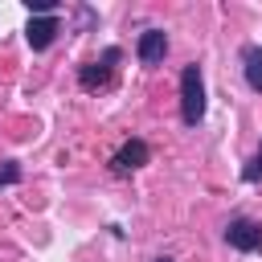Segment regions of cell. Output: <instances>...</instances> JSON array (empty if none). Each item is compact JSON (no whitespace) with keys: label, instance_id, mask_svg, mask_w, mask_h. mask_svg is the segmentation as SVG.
Returning a JSON list of instances; mask_svg holds the SVG:
<instances>
[{"label":"cell","instance_id":"6da1fadb","mask_svg":"<svg viewBox=\"0 0 262 262\" xmlns=\"http://www.w3.org/2000/svg\"><path fill=\"white\" fill-rule=\"evenodd\" d=\"M180 119L188 127H196L205 119V78H201V66H184V74H180Z\"/></svg>","mask_w":262,"mask_h":262},{"label":"cell","instance_id":"7a4b0ae2","mask_svg":"<svg viewBox=\"0 0 262 262\" xmlns=\"http://www.w3.org/2000/svg\"><path fill=\"white\" fill-rule=\"evenodd\" d=\"M151 160V147L143 143V139H127L115 156H111V172H119V176H127V172H135V168H143Z\"/></svg>","mask_w":262,"mask_h":262},{"label":"cell","instance_id":"3957f363","mask_svg":"<svg viewBox=\"0 0 262 262\" xmlns=\"http://www.w3.org/2000/svg\"><path fill=\"white\" fill-rule=\"evenodd\" d=\"M225 242H229L233 250H242V254L262 250V225H258V221L237 217V221H229V225H225Z\"/></svg>","mask_w":262,"mask_h":262},{"label":"cell","instance_id":"277c9868","mask_svg":"<svg viewBox=\"0 0 262 262\" xmlns=\"http://www.w3.org/2000/svg\"><path fill=\"white\" fill-rule=\"evenodd\" d=\"M135 53H139V61H143V66H160V61H164V53H168V37H164V29H143V33H139Z\"/></svg>","mask_w":262,"mask_h":262},{"label":"cell","instance_id":"5b68a950","mask_svg":"<svg viewBox=\"0 0 262 262\" xmlns=\"http://www.w3.org/2000/svg\"><path fill=\"white\" fill-rule=\"evenodd\" d=\"M119 57H123L119 49H106V53H102V66H98V61H90V66H82V70H78V82H82L86 90L106 86V82H111V66H115Z\"/></svg>","mask_w":262,"mask_h":262},{"label":"cell","instance_id":"8992f818","mask_svg":"<svg viewBox=\"0 0 262 262\" xmlns=\"http://www.w3.org/2000/svg\"><path fill=\"white\" fill-rule=\"evenodd\" d=\"M53 37H57V20H53V16H33V20L25 25V41H29L33 49H49Z\"/></svg>","mask_w":262,"mask_h":262},{"label":"cell","instance_id":"52a82bcc","mask_svg":"<svg viewBox=\"0 0 262 262\" xmlns=\"http://www.w3.org/2000/svg\"><path fill=\"white\" fill-rule=\"evenodd\" d=\"M242 70H246L250 90L262 94V45H246V49H242Z\"/></svg>","mask_w":262,"mask_h":262},{"label":"cell","instance_id":"ba28073f","mask_svg":"<svg viewBox=\"0 0 262 262\" xmlns=\"http://www.w3.org/2000/svg\"><path fill=\"white\" fill-rule=\"evenodd\" d=\"M29 4V12H37V16H53L57 12V0H25Z\"/></svg>","mask_w":262,"mask_h":262},{"label":"cell","instance_id":"9c48e42d","mask_svg":"<svg viewBox=\"0 0 262 262\" xmlns=\"http://www.w3.org/2000/svg\"><path fill=\"white\" fill-rule=\"evenodd\" d=\"M242 176H246V180H258V176H262V147H258V156L242 168Z\"/></svg>","mask_w":262,"mask_h":262},{"label":"cell","instance_id":"30bf717a","mask_svg":"<svg viewBox=\"0 0 262 262\" xmlns=\"http://www.w3.org/2000/svg\"><path fill=\"white\" fill-rule=\"evenodd\" d=\"M16 180H20V168L16 164H4L0 168V184H16Z\"/></svg>","mask_w":262,"mask_h":262},{"label":"cell","instance_id":"8fae6325","mask_svg":"<svg viewBox=\"0 0 262 262\" xmlns=\"http://www.w3.org/2000/svg\"><path fill=\"white\" fill-rule=\"evenodd\" d=\"M156 262H172V258H156Z\"/></svg>","mask_w":262,"mask_h":262}]
</instances>
